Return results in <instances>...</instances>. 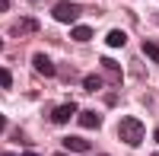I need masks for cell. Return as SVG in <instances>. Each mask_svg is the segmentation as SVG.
<instances>
[{
  "instance_id": "4fadbf2b",
  "label": "cell",
  "mask_w": 159,
  "mask_h": 156,
  "mask_svg": "<svg viewBox=\"0 0 159 156\" xmlns=\"http://www.w3.org/2000/svg\"><path fill=\"white\" fill-rule=\"evenodd\" d=\"M102 67L108 70V73H121V67H118V64H115L111 57H102Z\"/></svg>"
},
{
  "instance_id": "ac0fdd59",
  "label": "cell",
  "mask_w": 159,
  "mask_h": 156,
  "mask_svg": "<svg viewBox=\"0 0 159 156\" xmlns=\"http://www.w3.org/2000/svg\"><path fill=\"white\" fill-rule=\"evenodd\" d=\"M0 48H3V38H0Z\"/></svg>"
},
{
  "instance_id": "7a4b0ae2",
  "label": "cell",
  "mask_w": 159,
  "mask_h": 156,
  "mask_svg": "<svg viewBox=\"0 0 159 156\" xmlns=\"http://www.w3.org/2000/svg\"><path fill=\"white\" fill-rule=\"evenodd\" d=\"M51 16H54L57 22H76V16H80V3H73V0H61V3L51 10Z\"/></svg>"
},
{
  "instance_id": "44dd1931",
  "label": "cell",
  "mask_w": 159,
  "mask_h": 156,
  "mask_svg": "<svg viewBox=\"0 0 159 156\" xmlns=\"http://www.w3.org/2000/svg\"><path fill=\"white\" fill-rule=\"evenodd\" d=\"M156 156H159V153H156Z\"/></svg>"
},
{
  "instance_id": "d6986e66",
  "label": "cell",
  "mask_w": 159,
  "mask_h": 156,
  "mask_svg": "<svg viewBox=\"0 0 159 156\" xmlns=\"http://www.w3.org/2000/svg\"><path fill=\"white\" fill-rule=\"evenodd\" d=\"M3 156H13V153H3Z\"/></svg>"
},
{
  "instance_id": "6da1fadb",
  "label": "cell",
  "mask_w": 159,
  "mask_h": 156,
  "mask_svg": "<svg viewBox=\"0 0 159 156\" xmlns=\"http://www.w3.org/2000/svg\"><path fill=\"white\" fill-rule=\"evenodd\" d=\"M118 137H121L124 144L137 147L140 140H143V124L137 118H121V124H118Z\"/></svg>"
},
{
  "instance_id": "ba28073f",
  "label": "cell",
  "mask_w": 159,
  "mask_h": 156,
  "mask_svg": "<svg viewBox=\"0 0 159 156\" xmlns=\"http://www.w3.org/2000/svg\"><path fill=\"white\" fill-rule=\"evenodd\" d=\"M124 42H127V35H124L121 29H111V32H108V45H111V48H121Z\"/></svg>"
},
{
  "instance_id": "9a60e30c",
  "label": "cell",
  "mask_w": 159,
  "mask_h": 156,
  "mask_svg": "<svg viewBox=\"0 0 159 156\" xmlns=\"http://www.w3.org/2000/svg\"><path fill=\"white\" fill-rule=\"evenodd\" d=\"M3 127H7V118H3V115H0V134H3Z\"/></svg>"
},
{
  "instance_id": "8fae6325",
  "label": "cell",
  "mask_w": 159,
  "mask_h": 156,
  "mask_svg": "<svg viewBox=\"0 0 159 156\" xmlns=\"http://www.w3.org/2000/svg\"><path fill=\"white\" fill-rule=\"evenodd\" d=\"M83 86L89 89V93H99L102 89V76H83Z\"/></svg>"
},
{
  "instance_id": "5b68a950",
  "label": "cell",
  "mask_w": 159,
  "mask_h": 156,
  "mask_svg": "<svg viewBox=\"0 0 159 156\" xmlns=\"http://www.w3.org/2000/svg\"><path fill=\"white\" fill-rule=\"evenodd\" d=\"M38 29V19H16V25H13V35H29Z\"/></svg>"
},
{
  "instance_id": "2e32d148",
  "label": "cell",
  "mask_w": 159,
  "mask_h": 156,
  "mask_svg": "<svg viewBox=\"0 0 159 156\" xmlns=\"http://www.w3.org/2000/svg\"><path fill=\"white\" fill-rule=\"evenodd\" d=\"M156 144H159V127H156Z\"/></svg>"
},
{
  "instance_id": "8992f818",
  "label": "cell",
  "mask_w": 159,
  "mask_h": 156,
  "mask_svg": "<svg viewBox=\"0 0 159 156\" xmlns=\"http://www.w3.org/2000/svg\"><path fill=\"white\" fill-rule=\"evenodd\" d=\"M64 147L73 150V153H89V140H83V137H64Z\"/></svg>"
},
{
  "instance_id": "5bb4252c",
  "label": "cell",
  "mask_w": 159,
  "mask_h": 156,
  "mask_svg": "<svg viewBox=\"0 0 159 156\" xmlns=\"http://www.w3.org/2000/svg\"><path fill=\"white\" fill-rule=\"evenodd\" d=\"M3 10H10V0H0V13H3Z\"/></svg>"
},
{
  "instance_id": "7c38bea8",
  "label": "cell",
  "mask_w": 159,
  "mask_h": 156,
  "mask_svg": "<svg viewBox=\"0 0 159 156\" xmlns=\"http://www.w3.org/2000/svg\"><path fill=\"white\" fill-rule=\"evenodd\" d=\"M10 86H13V73L7 67H0V89H10Z\"/></svg>"
},
{
  "instance_id": "277c9868",
  "label": "cell",
  "mask_w": 159,
  "mask_h": 156,
  "mask_svg": "<svg viewBox=\"0 0 159 156\" xmlns=\"http://www.w3.org/2000/svg\"><path fill=\"white\" fill-rule=\"evenodd\" d=\"M70 115H73V105H70V102H64V105H57L54 112H51V121H54V124H64V121H70Z\"/></svg>"
},
{
  "instance_id": "30bf717a",
  "label": "cell",
  "mask_w": 159,
  "mask_h": 156,
  "mask_svg": "<svg viewBox=\"0 0 159 156\" xmlns=\"http://www.w3.org/2000/svg\"><path fill=\"white\" fill-rule=\"evenodd\" d=\"M143 54L159 64V45H156V42H143Z\"/></svg>"
},
{
  "instance_id": "e0dca14e",
  "label": "cell",
  "mask_w": 159,
  "mask_h": 156,
  "mask_svg": "<svg viewBox=\"0 0 159 156\" xmlns=\"http://www.w3.org/2000/svg\"><path fill=\"white\" fill-rule=\"evenodd\" d=\"M22 156H38V153H22Z\"/></svg>"
},
{
  "instance_id": "ffe728a7",
  "label": "cell",
  "mask_w": 159,
  "mask_h": 156,
  "mask_svg": "<svg viewBox=\"0 0 159 156\" xmlns=\"http://www.w3.org/2000/svg\"><path fill=\"white\" fill-rule=\"evenodd\" d=\"M61 156H67V153H61Z\"/></svg>"
},
{
  "instance_id": "3957f363",
  "label": "cell",
  "mask_w": 159,
  "mask_h": 156,
  "mask_svg": "<svg viewBox=\"0 0 159 156\" xmlns=\"http://www.w3.org/2000/svg\"><path fill=\"white\" fill-rule=\"evenodd\" d=\"M32 67L42 73V76H54V64H51L48 54H35V57H32Z\"/></svg>"
},
{
  "instance_id": "52a82bcc",
  "label": "cell",
  "mask_w": 159,
  "mask_h": 156,
  "mask_svg": "<svg viewBox=\"0 0 159 156\" xmlns=\"http://www.w3.org/2000/svg\"><path fill=\"white\" fill-rule=\"evenodd\" d=\"M102 124V118L96 112H80V127H99Z\"/></svg>"
},
{
  "instance_id": "9c48e42d",
  "label": "cell",
  "mask_w": 159,
  "mask_h": 156,
  "mask_svg": "<svg viewBox=\"0 0 159 156\" xmlns=\"http://www.w3.org/2000/svg\"><path fill=\"white\" fill-rule=\"evenodd\" d=\"M73 38H76V42H89L92 29H89V25H73Z\"/></svg>"
}]
</instances>
